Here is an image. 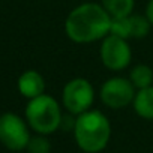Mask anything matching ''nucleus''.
<instances>
[{
  "mask_svg": "<svg viewBox=\"0 0 153 153\" xmlns=\"http://www.w3.org/2000/svg\"><path fill=\"white\" fill-rule=\"evenodd\" d=\"M99 56H101V62L105 68H108L111 71H122L129 66L132 51L128 44V39H123V38L108 33L102 39Z\"/></svg>",
  "mask_w": 153,
  "mask_h": 153,
  "instance_id": "nucleus-6",
  "label": "nucleus"
},
{
  "mask_svg": "<svg viewBox=\"0 0 153 153\" xmlns=\"http://www.w3.org/2000/svg\"><path fill=\"white\" fill-rule=\"evenodd\" d=\"M101 5L111 15V18H120L132 14L135 0H101Z\"/></svg>",
  "mask_w": 153,
  "mask_h": 153,
  "instance_id": "nucleus-10",
  "label": "nucleus"
},
{
  "mask_svg": "<svg viewBox=\"0 0 153 153\" xmlns=\"http://www.w3.org/2000/svg\"><path fill=\"white\" fill-rule=\"evenodd\" d=\"M26 120L36 134H54L63 123V114L59 102L50 95H41L29 99L26 107Z\"/></svg>",
  "mask_w": 153,
  "mask_h": 153,
  "instance_id": "nucleus-3",
  "label": "nucleus"
},
{
  "mask_svg": "<svg viewBox=\"0 0 153 153\" xmlns=\"http://www.w3.org/2000/svg\"><path fill=\"white\" fill-rule=\"evenodd\" d=\"M146 17L149 18V21H150L152 26H153V0H150V2L147 3V8H146Z\"/></svg>",
  "mask_w": 153,
  "mask_h": 153,
  "instance_id": "nucleus-15",
  "label": "nucleus"
},
{
  "mask_svg": "<svg viewBox=\"0 0 153 153\" xmlns=\"http://www.w3.org/2000/svg\"><path fill=\"white\" fill-rule=\"evenodd\" d=\"M129 17V15H128ZM128 17H120V18H111V26H110V35H116L123 39H131V32H129V20Z\"/></svg>",
  "mask_w": 153,
  "mask_h": 153,
  "instance_id": "nucleus-14",
  "label": "nucleus"
},
{
  "mask_svg": "<svg viewBox=\"0 0 153 153\" xmlns=\"http://www.w3.org/2000/svg\"><path fill=\"white\" fill-rule=\"evenodd\" d=\"M27 120L15 113H5L0 116V143L11 152L26 150L30 141Z\"/></svg>",
  "mask_w": 153,
  "mask_h": 153,
  "instance_id": "nucleus-4",
  "label": "nucleus"
},
{
  "mask_svg": "<svg viewBox=\"0 0 153 153\" xmlns=\"http://www.w3.org/2000/svg\"><path fill=\"white\" fill-rule=\"evenodd\" d=\"M132 107L141 119L153 120V86L137 90Z\"/></svg>",
  "mask_w": 153,
  "mask_h": 153,
  "instance_id": "nucleus-9",
  "label": "nucleus"
},
{
  "mask_svg": "<svg viewBox=\"0 0 153 153\" xmlns=\"http://www.w3.org/2000/svg\"><path fill=\"white\" fill-rule=\"evenodd\" d=\"M17 84H18L20 93L27 99H33L45 93V80L35 69H29L23 72L20 75Z\"/></svg>",
  "mask_w": 153,
  "mask_h": 153,
  "instance_id": "nucleus-8",
  "label": "nucleus"
},
{
  "mask_svg": "<svg viewBox=\"0 0 153 153\" xmlns=\"http://www.w3.org/2000/svg\"><path fill=\"white\" fill-rule=\"evenodd\" d=\"M26 150H27V153H50L51 143L47 138V135L36 134L35 137H30V141H29Z\"/></svg>",
  "mask_w": 153,
  "mask_h": 153,
  "instance_id": "nucleus-13",
  "label": "nucleus"
},
{
  "mask_svg": "<svg viewBox=\"0 0 153 153\" xmlns=\"http://www.w3.org/2000/svg\"><path fill=\"white\" fill-rule=\"evenodd\" d=\"M111 15L99 3L86 2L74 8L65 20L66 36L76 44H90L110 33Z\"/></svg>",
  "mask_w": 153,
  "mask_h": 153,
  "instance_id": "nucleus-1",
  "label": "nucleus"
},
{
  "mask_svg": "<svg viewBox=\"0 0 153 153\" xmlns=\"http://www.w3.org/2000/svg\"><path fill=\"white\" fill-rule=\"evenodd\" d=\"M129 80L135 86L137 90L150 87V86H153V71L147 65H137L131 71Z\"/></svg>",
  "mask_w": 153,
  "mask_h": 153,
  "instance_id": "nucleus-11",
  "label": "nucleus"
},
{
  "mask_svg": "<svg viewBox=\"0 0 153 153\" xmlns=\"http://www.w3.org/2000/svg\"><path fill=\"white\" fill-rule=\"evenodd\" d=\"M74 138L84 153L102 152L111 138V123L99 110H87L74 120Z\"/></svg>",
  "mask_w": 153,
  "mask_h": 153,
  "instance_id": "nucleus-2",
  "label": "nucleus"
},
{
  "mask_svg": "<svg viewBox=\"0 0 153 153\" xmlns=\"http://www.w3.org/2000/svg\"><path fill=\"white\" fill-rule=\"evenodd\" d=\"M129 20V32H131V38L134 39H141L146 38L152 29V23L149 21V18L144 15H135L131 14L128 17Z\"/></svg>",
  "mask_w": 153,
  "mask_h": 153,
  "instance_id": "nucleus-12",
  "label": "nucleus"
},
{
  "mask_svg": "<svg viewBox=\"0 0 153 153\" xmlns=\"http://www.w3.org/2000/svg\"><path fill=\"white\" fill-rule=\"evenodd\" d=\"M63 107L74 116L92 108L95 102V89L86 78H74L66 83L62 92Z\"/></svg>",
  "mask_w": 153,
  "mask_h": 153,
  "instance_id": "nucleus-5",
  "label": "nucleus"
},
{
  "mask_svg": "<svg viewBox=\"0 0 153 153\" xmlns=\"http://www.w3.org/2000/svg\"><path fill=\"white\" fill-rule=\"evenodd\" d=\"M135 86L131 80L123 76H113L107 80L101 87V99L102 102L113 110H120L134 102L135 98Z\"/></svg>",
  "mask_w": 153,
  "mask_h": 153,
  "instance_id": "nucleus-7",
  "label": "nucleus"
}]
</instances>
